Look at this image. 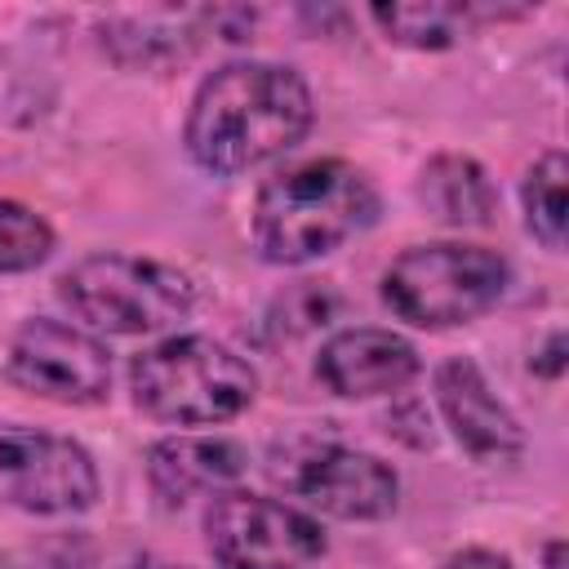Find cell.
<instances>
[{
	"label": "cell",
	"instance_id": "6da1fadb",
	"mask_svg": "<svg viewBox=\"0 0 569 569\" xmlns=\"http://www.w3.org/2000/svg\"><path fill=\"white\" fill-rule=\"evenodd\" d=\"M311 120L316 102L293 67L267 58H231L196 84L182 142L196 169L236 178L293 151Z\"/></svg>",
	"mask_w": 569,
	"mask_h": 569
},
{
	"label": "cell",
	"instance_id": "7a4b0ae2",
	"mask_svg": "<svg viewBox=\"0 0 569 569\" xmlns=\"http://www.w3.org/2000/svg\"><path fill=\"white\" fill-rule=\"evenodd\" d=\"M378 187L351 160H302L276 169L258 187L249 236L262 262L307 267L369 231L378 222Z\"/></svg>",
	"mask_w": 569,
	"mask_h": 569
},
{
	"label": "cell",
	"instance_id": "3957f363",
	"mask_svg": "<svg viewBox=\"0 0 569 569\" xmlns=\"http://www.w3.org/2000/svg\"><path fill=\"white\" fill-rule=\"evenodd\" d=\"M129 391L151 422L218 427L258 400V373L209 333H169L129 360Z\"/></svg>",
	"mask_w": 569,
	"mask_h": 569
},
{
	"label": "cell",
	"instance_id": "277c9868",
	"mask_svg": "<svg viewBox=\"0 0 569 569\" xmlns=\"http://www.w3.org/2000/svg\"><path fill=\"white\" fill-rule=\"evenodd\" d=\"M511 262L489 244L427 240L409 244L382 271V302L413 329H458L502 302Z\"/></svg>",
	"mask_w": 569,
	"mask_h": 569
},
{
	"label": "cell",
	"instance_id": "5b68a950",
	"mask_svg": "<svg viewBox=\"0 0 569 569\" xmlns=\"http://www.w3.org/2000/svg\"><path fill=\"white\" fill-rule=\"evenodd\" d=\"M58 298L80 325L116 338H138L187 320L196 307V280L160 258L89 253L58 276Z\"/></svg>",
	"mask_w": 569,
	"mask_h": 569
},
{
	"label": "cell",
	"instance_id": "8992f818",
	"mask_svg": "<svg viewBox=\"0 0 569 569\" xmlns=\"http://www.w3.org/2000/svg\"><path fill=\"white\" fill-rule=\"evenodd\" d=\"M200 529L218 569H307L329 551L311 511L253 489H218Z\"/></svg>",
	"mask_w": 569,
	"mask_h": 569
},
{
	"label": "cell",
	"instance_id": "52a82bcc",
	"mask_svg": "<svg viewBox=\"0 0 569 569\" xmlns=\"http://www.w3.org/2000/svg\"><path fill=\"white\" fill-rule=\"evenodd\" d=\"M267 471L276 485H284V493L333 520H382L400 502L396 467L338 440H284L271 449Z\"/></svg>",
	"mask_w": 569,
	"mask_h": 569
},
{
	"label": "cell",
	"instance_id": "ba28073f",
	"mask_svg": "<svg viewBox=\"0 0 569 569\" xmlns=\"http://www.w3.org/2000/svg\"><path fill=\"white\" fill-rule=\"evenodd\" d=\"M93 453L58 431L0 422V502L27 516H80L98 502Z\"/></svg>",
	"mask_w": 569,
	"mask_h": 569
},
{
	"label": "cell",
	"instance_id": "9c48e42d",
	"mask_svg": "<svg viewBox=\"0 0 569 569\" xmlns=\"http://www.w3.org/2000/svg\"><path fill=\"white\" fill-rule=\"evenodd\" d=\"M4 382L49 405L84 409L102 405L111 391V351L89 329L31 316L18 325L4 351Z\"/></svg>",
	"mask_w": 569,
	"mask_h": 569
},
{
	"label": "cell",
	"instance_id": "30bf717a",
	"mask_svg": "<svg viewBox=\"0 0 569 569\" xmlns=\"http://www.w3.org/2000/svg\"><path fill=\"white\" fill-rule=\"evenodd\" d=\"M436 391V409L445 418V427L453 431V440L480 458V462H507L525 453V427L520 418L498 400V391L489 387V378L480 373V365L471 356H449L436 365L431 378Z\"/></svg>",
	"mask_w": 569,
	"mask_h": 569
},
{
	"label": "cell",
	"instance_id": "8fae6325",
	"mask_svg": "<svg viewBox=\"0 0 569 569\" xmlns=\"http://www.w3.org/2000/svg\"><path fill=\"white\" fill-rule=\"evenodd\" d=\"M418 373H422L418 347L396 329H378V325L338 329L333 338L320 342V356H316V378L342 400L391 396L409 387Z\"/></svg>",
	"mask_w": 569,
	"mask_h": 569
},
{
	"label": "cell",
	"instance_id": "7c38bea8",
	"mask_svg": "<svg viewBox=\"0 0 569 569\" xmlns=\"http://www.w3.org/2000/svg\"><path fill=\"white\" fill-rule=\"evenodd\" d=\"M249 467V453L227 436H164L147 449V485L160 507H182L196 493L231 489Z\"/></svg>",
	"mask_w": 569,
	"mask_h": 569
},
{
	"label": "cell",
	"instance_id": "4fadbf2b",
	"mask_svg": "<svg viewBox=\"0 0 569 569\" xmlns=\"http://www.w3.org/2000/svg\"><path fill=\"white\" fill-rule=\"evenodd\" d=\"M418 204L436 222L458 227V231L489 227L498 213V187L480 160H471L462 151H440L418 173Z\"/></svg>",
	"mask_w": 569,
	"mask_h": 569
},
{
	"label": "cell",
	"instance_id": "5bb4252c",
	"mask_svg": "<svg viewBox=\"0 0 569 569\" xmlns=\"http://www.w3.org/2000/svg\"><path fill=\"white\" fill-rule=\"evenodd\" d=\"M529 9H493V4H369V18L378 22V31L391 44L405 49H449L458 44L467 31H476L480 22L493 18H525Z\"/></svg>",
	"mask_w": 569,
	"mask_h": 569
},
{
	"label": "cell",
	"instance_id": "9a60e30c",
	"mask_svg": "<svg viewBox=\"0 0 569 569\" xmlns=\"http://www.w3.org/2000/svg\"><path fill=\"white\" fill-rule=\"evenodd\" d=\"M565 178H569V160H565L560 147H551V151H542V156L529 164V173H525V182H520L525 227H529V236H533L542 249H551V253L565 249Z\"/></svg>",
	"mask_w": 569,
	"mask_h": 569
},
{
	"label": "cell",
	"instance_id": "2e32d148",
	"mask_svg": "<svg viewBox=\"0 0 569 569\" xmlns=\"http://www.w3.org/2000/svg\"><path fill=\"white\" fill-rule=\"evenodd\" d=\"M53 240L58 236L44 222V213H36L22 200L0 196V271H9V276L36 271L40 262H49Z\"/></svg>",
	"mask_w": 569,
	"mask_h": 569
},
{
	"label": "cell",
	"instance_id": "e0dca14e",
	"mask_svg": "<svg viewBox=\"0 0 569 569\" xmlns=\"http://www.w3.org/2000/svg\"><path fill=\"white\" fill-rule=\"evenodd\" d=\"M445 569H516L502 551H489V547H462L445 560Z\"/></svg>",
	"mask_w": 569,
	"mask_h": 569
},
{
	"label": "cell",
	"instance_id": "ac0fdd59",
	"mask_svg": "<svg viewBox=\"0 0 569 569\" xmlns=\"http://www.w3.org/2000/svg\"><path fill=\"white\" fill-rule=\"evenodd\" d=\"M533 373H538V378H551V382L565 373V333H560V329H556V333L547 338V347L533 356Z\"/></svg>",
	"mask_w": 569,
	"mask_h": 569
},
{
	"label": "cell",
	"instance_id": "d6986e66",
	"mask_svg": "<svg viewBox=\"0 0 569 569\" xmlns=\"http://www.w3.org/2000/svg\"><path fill=\"white\" fill-rule=\"evenodd\" d=\"M129 569H191V565H178V560H164V556H133Z\"/></svg>",
	"mask_w": 569,
	"mask_h": 569
},
{
	"label": "cell",
	"instance_id": "ffe728a7",
	"mask_svg": "<svg viewBox=\"0 0 569 569\" xmlns=\"http://www.w3.org/2000/svg\"><path fill=\"white\" fill-rule=\"evenodd\" d=\"M542 569H565V542L560 538H551L542 547Z\"/></svg>",
	"mask_w": 569,
	"mask_h": 569
},
{
	"label": "cell",
	"instance_id": "44dd1931",
	"mask_svg": "<svg viewBox=\"0 0 569 569\" xmlns=\"http://www.w3.org/2000/svg\"><path fill=\"white\" fill-rule=\"evenodd\" d=\"M0 569H22V565H18V560H13V556L0 547Z\"/></svg>",
	"mask_w": 569,
	"mask_h": 569
}]
</instances>
